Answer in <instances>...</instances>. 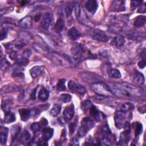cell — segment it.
<instances>
[{
    "label": "cell",
    "instance_id": "1",
    "mask_svg": "<svg viewBox=\"0 0 146 146\" xmlns=\"http://www.w3.org/2000/svg\"><path fill=\"white\" fill-rule=\"evenodd\" d=\"M108 85L113 94L119 96L135 98L141 96L144 94L141 88L126 83H111Z\"/></svg>",
    "mask_w": 146,
    "mask_h": 146
},
{
    "label": "cell",
    "instance_id": "2",
    "mask_svg": "<svg viewBox=\"0 0 146 146\" xmlns=\"http://www.w3.org/2000/svg\"><path fill=\"white\" fill-rule=\"evenodd\" d=\"M91 87V89L98 95L111 96L114 95L108 85L103 82H96L92 83Z\"/></svg>",
    "mask_w": 146,
    "mask_h": 146
},
{
    "label": "cell",
    "instance_id": "3",
    "mask_svg": "<svg viewBox=\"0 0 146 146\" xmlns=\"http://www.w3.org/2000/svg\"><path fill=\"white\" fill-rule=\"evenodd\" d=\"M94 126V122L89 117H86L82 119L80 126L78 130V135L79 137H84L89 130Z\"/></svg>",
    "mask_w": 146,
    "mask_h": 146
},
{
    "label": "cell",
    "instance_id": "4",
    "mask_svg": "<svg viewBox=\"0 0 146 146\" xmlns=\"http://www.w3.org/2000/svg\"><path fill=\"white\" fill-rule=\"evenodd\" d=\"M90 36L94 40L99 42H107L110 38L107 34L102 30L98 29H92L88 31Z\"/></svg>",
    "mask_w": 146,
    "mask_h": 146
},
{
    "label": "cell",
    "instance_id": "5",
    "mask_svg": "<svg viewBox=\"0 0 146 146\" xmlns=\"http://www.w3.org/2000/svg\"><path fill=\"white\" fill-rule=\"evenodd\" d=\"M124 131L120 135L119 142L117 145H127L130 139V132L131 127L129 122L126 121L123 125Z\"/></svg>",
    "mask_w": 146,
    "mask_h": 146
},
{
    "label": "cell",
    "instance_id": "6",
    "mask_svg": "<svg viewBox=\"0 0 146 146\" xmlns=\"http://www.w3.org/2000/svg\"><path fill=\"white\" fill-rule=\"evenodd\" d=\"M87 51V48L80 43H75L71 48V52L75 58H80L83 56Z\"/></svg>",
    "mask_w": 146,
    "mask_h": 146
},
{
    "label": "cell",
    "instance_id": "7",
    "mask_svg": "<svg viewBox=\"0 0 146 146\" xmlns=\"http://www.w3.org/2000/svg\"><path fill=\"white\" fill-rule=\"evenodd\" d=\"M54 22V15L50 12H47L42 17L41 25L45 30H48L52 25Z\"/></svg>",
    "mask_w": 146,
    "mask_h": 146
},
{
    "label": "cell",
    "instance_id": "8",
    "mask_svg": "<svg viewBox=\"0 0 146 146\" xmlns=\"http://www.w3.org/2000/svg\"><path fill=\"white\" fill-rule=\"evenodd\" d=\"M68 88L74 92H76L82 96H83L86 93V88L80 84L75 83L73 80H70L68 83Z\"/></svg>",
    "mask_w": 146,
    "mask_h": 146
},
{
    "label": "cell",
    "instance_id": "9",
    "mask_svg": "<svg viewBox=\"0 0 146 146\" xmlns=\"http://www.w3.org/2000/svg\"><path fill=\"white\" fill-rule=\"evenodd\" d=\"M125 116L126 113L124 112L121 110H120L116 112L114 117V120L115 125L117 128H121L123 126L124 124V120L125 119Z\"/></svg>",
    "mask_w": 146,
    "mask_h": 146
},
{
    "label": "cell",
    "instance_id": "10",
    "mask_svg": "<svg viewBox=\"0 0 146 146\" xmlns=\"http://www.w3.org/2000/svg\"><path fill=\"white\" fill-rule=\"evenodd\" d=\"M89 111H90V114L91 115V116L94 119H95V120L96 121L100 122L104 119V117H105L104 115L102 112L99 111L96 108V107L94 106V105L92 106V107L90 108Z\"/></svg>",
    "mask_w": 146,
    "mask_h": 146
},
{
    "label": "cell",
    "instance_id": "11",
    "mask_svg": "<svg viewBox=\"0 0 146 146\" xmlns=\"http://www.w3.org/2000/svg\"><path fill=\"white\" fill-rule=\"evenodd\" d=\"M131 79L135 83L139 85L144 84L145 82V78L143 74L138 71H135L132 73Z\"/></svg>",
    "mask_w": 146,
    "mask_h": 146
},
{
    "label": "cell",
    "instance_id": "12",
    "mask_svg": "<svg viewBox=\"0 0 146 146\" xmlns=\"http://www.w3.org/2000/svg\"><path fill=\"white\" fill-rule=\"evenodd\" d=\"M63 117L66 121H70L74 115V104H71L68 106H67L63 111Z\"/></svg>",
    "mask_w": 146,
    "mask_h": 146
},
{
    "label": "cell",
    "instance_id": "13",
    "mask_svg": "<svg viewBox=\"0 0 146 146\" xmlns=\"http://www.w3.org/2000/svg\"><path fill=\"white\" fill-rule=\"evenodd\" d=\"M45 67L42 66H36L30 70V73L32 78H36L41 75L44 71Z\"/></svg>",
    "mask_w": 146,
    "mask_h": 146
},
{
    "label": "cell",
    "instance_id": "14",
    "mask_svg": "<svg viewBox=\"0 0 146 146\" xmlns=\"http://www.w3.org/2000/svg\"><path fill=\"white\" fill-rule=\"evenodd\" d=\"M98 7V2L94 0L87 1L85 3L86 9L91 14H94Z\"/></svg>",
    "mask_w": 146,
    "mask_h": 146
},
{
    "label": "cell",
    "instance_id": "15",
    "mask_svg": "<svg viewBox=\"0 0 146 146\" xmlns=\"http://www.w3.org/2000/svg\"><path fill=\"white\" fill-rule=\"evenodd\" d=\"M19 25L23 28L29 29L33 25V19L32 17L30 16H26L22 18L19 21Z\"/></svg>",
    "mask_w": 146,
    "mask_h": 146
},
{
    "label": "cell",
    "instance_id": "16",
    "mask_svg": "<svg viewBox=\"0 0 146 146\" xmlns=\"http://www.w3.org/2000/svg\"><path fill=\"white\" fill-rule=\"evenodd\" d=\"M124 1H115L113 2L111 9L113 11H124L125 9L124 7Z\"/></svg>",
    "mask_w": 146,
    "mask_h": 146
},
{
    "label": "cell",
    "instance_id": "17",
    "mask_svg": "<svg viewBox=\"0 0 146 146\" xmlns=\"http://www.w3.org/2000/svg\"><path fill=\"white\" fill-rule=\"evenodd\" d=\"M81 35L79 31L75 27H71L68 31V36L72 40H76L80 38Z\"/></svg>",
    "mask_w": 146,
    "mask_h": 146
},
{
    "label": "cell",
    "instance_id": "18",
    "mask_svg": "<svg viewBox=\"0 0 146 146\" xmlns=\"http://www.w3.org/2000/svg\"><path fill=\"white\" fill-rule=\"evenodd\" d=\"M125 42V38L121 36L118 35L115 36L111 41V44L116 47H121L123 46Z\"/></svg>",
    "mask_w": 146,
    "mask_h": 146
},
{
    "label": "cell",
    "instance_id": "19",
    "mask_svg": "<svg viewBox=\"0 0 146 146\" xmlns=\"http://www.w3.org/2000/svg\"><path fill=\"white\" fill-rule=\"evenodd\" d=\"M19 113L23 121H27L31 115V111L27 108H21L19 110Z\"/></svg>",
    "mask_w": 146,
    "mask_h": 146
},
{
    "label": "cell",
    "instance_id": "20",
    "mask_svg": "<svg viewBox=\"0 0 146 146\" xmlns=\"http://www.w3.org/2000/svg\"><path fill=\"white\" fill-rule=\"evenodd\" d=\"M9 129L5 127H1L0 130V140L1 143L2 144H5L6 143L7 136H8Z\"/></svg>",
    "mask_w": 146,
    "mask_h": 146
},
{
    "label": "cell",
    "instance_id": "21",
    "mask_svg": "<svg viewBox=\"0 0 146 146\" xmlns=\"http://www.w3.org/2000/svg\"><path fill=\"white\" fill-rule=\"evenodd\" d=\"M16 117L14 113L11 111H7L6 112L4 116V122L6 124L11 123L15 121Z\"/></svg>",
    "mask_w": 146,
    "mask_h": 146
},
{
    "label": "cell",
    "instance_id": "22",
    "mask_svg": "<svg viewBox=\"0 0 146 146\" xmlns=\"http://www.w3.org/2000/svg\"><path fill=\"white\" fill-rule=\"evenodd\" d=\"M145 21H146L145 17L144 15H140L137 17L135 19L133 25L136 27H141L145 25Z\"/></svg>",
    "mask_w": 146,
    "mask_h": 146
},
{
    "label": "cell",
    "instance_id": "23",
    "mask_svg": "<svg viewBox=\"0 0 146 146\" xmlns=\"http://www.w3.org/2000/svg\"><path fill=\"white\" fill-rule=\"evenodd\" d=\"M54 133V129L51 128H45L42 131V137L47 141L50 139Z\"/></svg>",
    "mask_w": 146,
    "mask_h": 146
},
{
    "label": "cell",
    "instance_id": "24",
    "mask_svg": "<svg viewBox=\"0 0 146 146\" xmlns=\"http://www.w3.org/2000/svg\"><path fill=\"white\" fill-rule=\"evenodd\" d=\"M64 26H65V23H64V20L61 18H59L58 19V20L56 21L55 24L54 30L56 32L60 33L63 30Z\"/></svg>",
    "mask_w": 146,
    "mask_h": 146
},
{
    "label": "cell",
    "instance_id": "25",
    "mask_svg": "<svg viewBox=\"0 0 146 146\" xmlns=\"http://www.w3.org/2000/svg\"><path fill=\"white\" fill-rule=\"evenodd\" d=\"M38 97L39 100L42 101H45L49 97V92L47 90L44 89V88H42L38 92Z\"/></svg>",
    "mask_w": 146,
    "mask_h": 146
},
{
    "label": "cell",
    "instance_id": "26",
    "mask_svg": "<svg viewBox=\"0 0 146 146\" xmlns=\"http://www.w3.org/2000/svg\"><path fill=\"white\" fill-rule=\"evenodd\" d=\"M108 76L113 79H119L121 75L120 71L116 68H111L108 71Z\"/></svg>",
    "mask_w": 146,
    "mask_h": 146
},
{
    "label": "cell",
    "instance_id": "27",
    "mask_svg": "<svg viewBox=\"0 0 146 146\" xmlns=\"http://www.w3.org/2000/svg\"><path fill=\"white\" fill-rule=\"evenodd\" d=\"M96 99L100 102L102 103H104L105 104H107L108 106H110L112 104L113 100L111 99V98H110V96H101V95H97L96 96Z\"/></svg>",
    "mask_w": 146,
    "mask_h": 146
},
{
    "label": "cell",
    "instance_id": "28",
    "mask_svg": "<svg viewBox=\"0 0 146 146\" xmlns=\"http://www.w3.org/2000/svg\"><path fill=\"white\" fill-rule=\"evenodd\" d=\"M134 109V105L131 103L127 102L124 103L120 108V110L123 111L125 113H128L132 111Z\"/></svg>",
    "mask_w": 146,
    "mask_h": 146
},
{
    "label": "cell",
    "instance_id": "29",
    "mask_svg": "<svg viewBox=\"0 0 146 146\" xmlns=\"http://www.w3.org/2000/svg\"><path fill=\"white\" fill-rule=\"evenodd\" d=\"M61 111V106L59 104H54L50 110V113L53 117H56L59 115Z\"/></svg>",
    "mask_w": 146,
    "mask_h": 146
},
{
    "label": "cell",
    "instance_id": "30",
    "mask_svg": "<svg viewBox=\"0 0 146 146\" xmlns=\"http://www.w3.org/2000/svg\"><path fill=\"white\" fill-rule=\"evenodd\" d=\"M21 128L19 125H14L11 127V136L12 138L15 140V139L17 137L19 133L21 132Z\"/></svg>",
    "mask_w": 146,
    "mask_h": 146
},
{
    "label": "cell",
    "instance_id": "31",
    "mask_svg": "<svg viewBox=\"0 0 146 146\" xmlns=\"http://www.w3.org/2000/svg\"><path fill=\"white\" fill-rule=\"evenodd\" d=\"M30 134L27 131L25 130L19 137V140L22 143L28 142L30 139Z\"/></svg>",
    "mask_w": 146,
    "mask_h": 146
},
{
    "label": "cell",
    "instance_id": "32",
    "mask_svg": "<svg viewBox=\"0 0 146 146\" xmlns=\"http://www.w3.org/2000/svg\"><path fill=\"white\" fill-rule=\"evenodd\" d=\"M74 6H75V3H71L68 5L64 9V13L66 17L67 18H68L73 13L74 11Z\"/></svg>",
    "mask_w": 146,
    "mask_h": 146
},
{
    "label": "cell",
    "instance_id": "33",
    "mask_svg": "<svg viewBox=\"0 0 146 146\" xmlns=\"http://www.w3.org/2000/svg\"><path fill=\"white\" fill-rule=\"evenodd\" d=\"M29 62V59L22 57L18 59L15 62V66L17 67H21L22 66H26Z\"/></svg>",
    "mask_w": 146,
    "mask_h": 146
},
{
    "label": "cell",
    "instance_id": "34",
    "mask_svg": "<svg viewBox=\"0 0 146 146\" xmlns=\"http://www.w3.org/2000/svg\"><path fill=\"white\" fill-rule=\"evenodd\" d=\"M92 105H93V104L90 100H86L82 103L81 108L84 112H86L90 109V108L92 107Z\"/></svg>",
    "mask_w": 146,
    "mask_h": 146
},
{
    "label": "cell",
    "instance_id": "35",
    "mask_svg": "<svg viewBox=\"0 0 146 146\" xmlns=\"http://www.w3.org/2000/svg\"><path fill=\"white\" fill-rule=\"evenodd\" d=\"M23 70L20 67H16L11 74V76L13 77H23Z\"/></svg>",
    "mask_w": 146,
    "mask_h": 146
},
{
    "label": "cell",
    "instance_id": "36",
    "mask_svg": "<svg viewBox=\"0 0 146 146\" xmlns=\"http://www.w3.org/2000/svg\"><path fill=\"white\" fill-rule=\"evenodd\" d=\"M65 82H66V79H60L57 84H56V88L58 91H64L66 90V85H65Z\"/></svg>",
    "mask_w": 146,
    "mask_h": 146
},
{
    "label": "cell",
    "instance_id": "37",
    "mask_svg": "<svg viewBox=\"0 0 146 146\" xmlns=\"http://www.w3.org/2000/svg\"><path fill=\"white\" fill-rule=\"evenodd\" d=\"M101 129H102V133L105 136V137L109 136L111 133V131L110 129V128H109L107 124H106L104 125H103Z\"/></svg>",
    "mask_w": 146,
    "mask_h": 146
},
{
    "label": "cell",
    "instance_id": "38",
    "mask_svg": "<svg viewBox=\"0 0 146 146\" xmlns=\"http://www.w3.org/2000/svg\"><path fill=\"white\" fill-rule=\"evenodd\" d=\"M30 128H31V130L34 133H36L39 132L41 129V126L39 124V123H34L31 125Z\"/></svg>",
    "mask_w": 146,
    "mask_h": 146
},
{
    "label": "cell",
    "instance_id": "39",
    "mask_svg": "<svg viewBox=\"0 0 146 146\" xmlns=\"http://www.w3.org/2000/svg\"><path fill=\"white\" fill-rule=\"evenodd\" d=\"M71 96L68 94H63L60 95V99L63 103H68L71 100Z\"/></svg>",
    "mask_w": 146,
    "mask_h": 146
},
{
    "label": "cell",
    "instance_id": "40",
    "mask_svg": "<svg viewBox=\"0 0 146 146\" xmlns=\"http://www.w3.org/2000/svg\"><path fill=\"white\" fill-rule=\"evenodd\" d=\"M142 130H143L142 124L139 122L136 123V127H135V136L139 135L141 133Z\"/></svg>",
    "mask_w": 146,
    "mask_h": 146
},
{
    "label": "cell",
    "instance_id": "41",
    "mask_svg": "<svg viewBox=\"0 0 146 146\" xmlns=\"http://www.w3.org/2000/svg\"><path fill=\"white\" fill-rule=\"evenodd\" d=\"M10 65L9 62L6 58H3L1 60V68L2 70H5Z\"/></svg>",
    "mask_w": 146,
    "mask_h": 146
},
{
    "label": "cell",
    "instance_id": "42",
    "mask_svg": "<svg viewBox=\"0 0 146 146\" xmlns=\"http://www.w3.org/2000/svg\"><path fill=\"white\" fill-rule=\"evenodd\" d=\"M100 144L102 145H110L111 144V140L108 137H104L100 141Z\"/></svg>",
    "mask_w": 146,
    "mask_h": 146
},
{
    "label": "cell",
    "instance_id": "43",
    "mask_svg": "<svg viewBox=\"0 0 146 146\" xmlns=\"http://www.w3.org/2000/svg\"><path fill=\"white\" fill-rule=\"evenodd\" d=\"M31 51H30L29 49H27V50H25L23 52L22 57H23V58L29 59V58H30V56H31Z\"/></svg>",
    "mask_w": 146,
    "mask_h": 146
},
{
    "label": "cell",
    "instance_id": "44",
    "mask_svg": "<svg viewBox=\"0 0 146 146\" xmlns=\"http://www.w3.org/2000/svg\"><path fill=\"white\" fill-rule=\"evenodd\" d=\"M142 2H143V1H131V7L133 9H135L139 5H141Z\"/></svg>",
    "mask_w": 146,
    "mask_h": 146
},
{
    "label": "cell",
    "instance_id": "45",
    "mask_svg": "<svg viewBox=\"0 0 146 146\" xmlns=\"http://www.w3.org/2000/svg\"><path fill=\"white\" fill-rule=\"evenodd\" d=\"M7 34V30L5 29H3L1 30V40H3L6 38Z\"/></svg>",
    "mask_w": 146,
    "mask_h": 146
},
{
    "label": "cell",
    "instance_id": "46",
    "mask_svg": "<svg viewBox=\"0 0 146 146\" xmlns=\"http://www.w3.org/2000/svg\"><path fill=\"white\" fill-rule=\"evenodd\" d=\"M76 125L74 123H72L71 124H70L69 130H70V132L71 134H73L74 133L75 130L76 129Z\"/></svg>",
    "mask_w": 146,
    "mask_h": 146
},
{
    "label": "cell",
    "instance_id": "47",
    "mask_svg": "<svg viewBox=\"0 0 146 146\" xmlns=\"http://www.w3.org/2000/svg\"><path fill=\"white\" fill-rule=\"evenodd\" d=\"M47 140H45L44 138H40L39 139L38 141H37V145H47V144L46 143Z\"/></svg>",
    "mask_w": 146,
    "mask_h": 146
},
{
    "label": "cell",
    "instance_id": "48",
    "mask_svg": "<svg viewBox=\"0 0 146 146\" xmlns=\"http://www.w3.org/2000/svg\"><path fill=\"white\" fill-rule=\"evenodd\" d=\"M145 4L141 5L140 7L137 10V13H145Z\"/></svg>",
    "mask_w": 146,
    "mask_h": 146
},
{
    "label": "cell",
    "instance_id": "49",
    "mask_svg": "<svg viewBox=\"0 0 146 146\" xmlns=\"http://www.w3.org/2000/svg\"><path fill=\"white\" fill-rule=\"evenodd\" d=\"M145 64H146V63H145V59H143L141 61H140V62L138 63V66H139V67L140 68H143L145 67Z\"/></svg>",
    "mask_w": 146,
    "mask_h": 146
},
{
    "label": "cell",
    "instance_id": "50",
    "mask_svg": "<svg viewBox=\"0 0 146 146\" xmlns=\"http://www.w3.org/2000/svg\"><path fill=\"white\" fill-rule=\"evenodd\" d=\"M10 106V101L9 102H3L2 105V107L3 109V110H6L7 109V108H8L9 106Z\"/></svg>",
    "mask_w": 146,
    "mask_h": 146
},
{
    "label": "cell",
    "instance_id": "51",
    "mask_svg": "<svg viewBox=\"0 0 146 146\" xmlns=\"http://www.w3.org/2000/svg\"><path fill=\"white\" fill-rule=\"evenodd\" d=\"M16 57H17V53H16V52L14 51H12V52L10 53V58L12 60H13V59H15Z\"/></svg>",
    "mask_w": 146,
    "mask_h": 146
},
{
    "label": "cell",
    "instance_id": "52",
    "mask_svg": "<svg viewBox=\"0 0 146 146\" xmlns=\"http://www.w3.org/2000/svg\"><path fill=\"white\" fill-rule=\"evenodd\" d=\"M38 87L35 88L32 91V93H31V97L32 99H34L35 98L36 92V91H37V90H38Z\"/></svg>",
    "mask_w": 146,
    "mask_h": 146
},
{
    "label": "cell",
    "instance_id": "53",
    "mask_svg": "<svg viewBox=\"0 0 146 146\" xmlns=\"http://www.w3.org/2000/svg\"><path fill=\"white\" fill-rule=\"evenodd\" d=\"M71 144H72V145H78V144H79V143H78V139H77L76 138H74V139L71 140Z\"/></svg>",
    "mask_w": 146,
    "mask_h": 146
}]
</instances>
